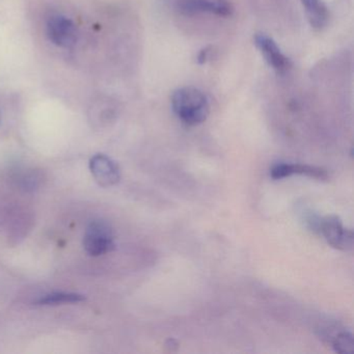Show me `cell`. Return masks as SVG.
<instances>
[{
    "mask_svg": "<svg viewBox=\"0 0 354 354\" xmlns=\"http://www.w3.org/2000/svg\"><path fill=\"white\" fill-rule=\"evenodd\" d=\"M171 109L184 124L196 126L204 123L210 113V104L204 92L194 86L178 88L171 97Z\"/></svg>",
    "mask_w": 354,
    "mask_h": 354,
    "instance_id": "1",
    "label": "cell"
},
{
    "mask_svg": "<svg viewBox=\"0 0 354 354\" xmlns=\"http://www.w3.org/2000/svg\"><path fill=\"white\" fill-rule=\"evenodd\" d=\"M308 223L333 248L344 252L351 250L353 248V232L346 227L339 217L330 215L322 218H310Z\"/></svg>",
    "mask_w": 354,
    "mask_h": 354,
    "instance_id": "2",
    "label": "cell"
},
{
    "mask_svg": "<svg viewBox=\"0 0 354 354\" xmlns=\"http://www.w3.org/2000/svg\"><path fill=\"white\" fill-rule=\"evenodd\" d=\"M115 246L113 230L106 221H94L86 227L84 248L90 256H102L113 250Z\"/></svg>",
    "mask_w": 354,
    "mask_h": 354,
    "instance_id": "3",
    "label": "cell"
},
{
    "mask_svg": "<svg viewBox=\"0 0 354 354\" xmlns=\"http://www.w3.org/2000/svg\"><path fill=\"white\" fill-rule=\"evenodd\" d=\"M176 8L181 15L188 17L204 13L231 17L234 13V7L230 0H177Z\"/></svg>",
    "mask_w": 354,
    "mask_h": 354,
    "instance_id": "4",
    "label": "cell"
},
{
    "mask_svg": "<svg viewBox=\"0 0 354 354\" xmlns=\"http://www.w3.org/2000/svg\"><path fill=\"white\" fill-rule=\"evenodd\" d=\"M254 43L269 67L272 68L277 74L283 75L291 69L292 62L281 53L272 38L265 34H256Z\"/></svg>",
    "mask_w": 354,
    "mask_h": 354,
    "instance_id": "5",
    "label": "cell"
},
{
    "mask_svg": "<svg viewBox=\"0 0 354 354\" xmlns=\"http://www.w3.org/2000/svg\"><path fill=\"white\" fill-rule=\"evenodd\" d=\"M47 36L57 46L71 48L77 41V30L75 24L68 18L53 16L47 22Z\"/></svg>",
    "mask_w": 354,
    "mask_h": 354,
    "instance_id": "6",
    "label": "cell"
},
{
    "mask_svg": "<svg viewBox=\"0 0 354 354\" xmlns=\"http://www.w3.org/2000/svg\"><path fill=\"white\" fill-rule=\"evenodd\" d=\"M90 169L97 183L102 187H111L121 179L119 167L106 155L97 154L90 160Z\"/></svg>",
    "mask_w": 354,
    "mask_h": 354,
    "instance_id": "7",
    "label": "cell"
},
{
    "mask_svg": "<svg viewBox=\"0 0 354 354\" xmlns=\"http://www.w3.org/2000/svg\"><path fill=\"white\" fill-rule=\"evenodd\" d=\"M293 175L308 176L318 180H326L328 178V174L325 169L299 163H277L270 169L271 178L274 180L283 179Z\"/></svg>",
    "mask_w": 354,
    "mask_h": 354,
    "instance_id": "8",
    "label": "cell"
},
{
    "mask_svg": "<svg viewBox=\"0 0 354 354\" xmlns=\"http://www.w3.org/2000/svg\"><path fill=\"white\" fill-rule=\"evenodd\" d=\"M308 24L315 30H322L329 21V11L322 0H301Z\"/></svg>",
    "mask_w": 354,
    "mask_h": 354,
    "instance_id": "9",
    "label": "cell"
},
{
    "mask_svg": "<svg viewBox=\"0 0 354 354\" xmlns=\"http://www.w3.org/2000/svg\"><path fill=\"white\" fill-rule=\"evenodd\" d=\"M86 300L82 294L72 292H55L39 298L36 301L38 306H59V304H78Z\"/></svg>",
    "mask_w": 354,
    "mask_h": 354,
    "instance_id": "10",
    "label": "cell"
},
{
    "mask_svg": "<svg viewBox=\"0 0 354 354\" xmlns=\"http://www.w3.org/2000/svg\"><path fill=\"white\" fill-rule=\"evenodd\" d=\"M333 348L337 353H353V337L347 331L337 333L333 339Z\"/></svg>",
    "mask_w": 354,
    "mask_h": 354,
    "instance_id": "11",
    "label": "cell"
},
{
    "mask_svg": "<svg viewBox=\"0 0 354 354\" xmlns=\"http://www.w3.org/2000/svg\"><path fill=\"white\" fill-rule=\"evenodd\" d=\"M41 180H42V176L40 174L37 173L36 171H30L22 177V188L26 190H35L40 185Z\"/></svg>",
    "mask_w": 354,
    "mask_h": 354,
    "instance_id": "12",
    "label": "cell"
},
{
    "mask_svg": "<svg viewBox=\"0 0 354 354\" xmlns=\"http://www.w3.org/2000/svg\"><path fill=\"white\" fill-rule=\"evenodd\" d=\"M212 51H211V48L207 47V48L203 49L198 55V63L203 65V64L206 63L208 61L209 57H210V55Z\"/></svg>",
    "mask_w": 354,
    "mask_h": 354,
    "instance_id": "13",
    "label": "cell"
},
{
    "mask_svg": "<svg viewBox=\"0 0 354 354\" xmlns=\"http://www.w3.org/2000/svg\"><path fill=\"white\" fill-rule=\"evenodd\" d=\"M0 121H1V115H0Z\"/></svg>",
    "mask_w": 354,
    "mask_h": 354,
    "instance_id": "14",
    "label": "cell"
}]
</instances>
